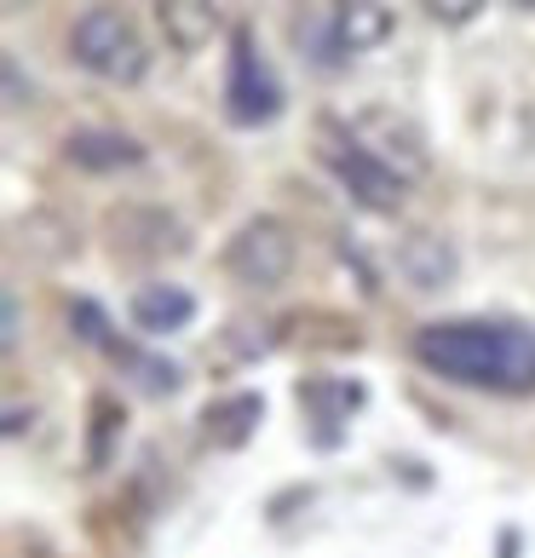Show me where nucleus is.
Masks as SVG:
<instances>
[{
    "instance_id": "obj_1",
    "label": "nucleus",
    "mask_w": 535,
    "mask_h": 558,
    "mask_svg": "<svg viewBox=\"0 0 535 558\" xmlns=\"http://www.w3.org/2000/svg\"><path fill=\"white\" fill-rule=\"evenodd\" d=\"M415 363L449 386L524 398V391H535V328L507 323V317L426 323L415 335Z\"/></svg>"
},
{
    "instance_id": "obj_2",
    "label": "nucleus",
    "mask_w": 535,
    "mask_h": 558,
    "mask_svg": "<svg viewBox=\"0 0 535 558\" xmlns=\"http://www.w3.org/2000/svg\"><path fill=\"white\" fill-rule=\"evenodd\" d=\"M317 161L340 179V191L352 196L357 208H368V214H398L403 208L409 179L392 173L375 150H368V144L352 133V121H335V116L317 121Z\"/></svg>"
},
{
    "instance_id": "obj_3",
    "label": "nucleus",
    "mask_w": 535,
    "mask_h": 558,
    "mask_svg": "<svg viewBox=\"0 0 535 558\" xmlns=\"http://www.w3.org/2000/svg\"><path fill=\"white\" fill-rule=\"evenodd\" d=\"M70 58L87 75L110 81V87H138L144 70H150V47L133 29V17L121 7H87L70 24Z\"/></svg>"
},
{
    "instance_id": "obj_4",
    "label": "nucleus",
    "mask_w": 535,
    "mask_h": 558,
    "mask_svg": "<svg viewBox=\"0 0 535 558\" xmlns=\"http://www.w3.org/2000/svg\"><path fill=\"white\" fill-rule=\"evenodd\" d=\"M294 259H300V242L271 214H254L231 242H224V271L242 288H282L288 271H294Z\"/></svg>"
},
{
    "instance_id": "obj_5",
    "label": "nucleus",
    "mask_w": 535,
    "mask_h": 558,
    "mask_svg": "<svg viewBox=\"0 0 535 558\" xmlns=\"http://www.w3.org/2000/svg\"><path fill=\"white\" fill-rule=\"evenodd\" d=\"M224 116L236 128H265V121L282 116V81L277 70L259 58L254 35L236 29L231 35V70H224Z\"/></svg>"
},
{
    "instance_id": "obj_6",
    "label": "nucleus",
    "mask_w": 535,
    "mask_h": 558,
    "mask_svg": "<svg viewBox=\"0 0 535 558\" xmlns=\"http://www.w3.org/2000/svg\"><path fill=\"white\" fill-rule=\"evenodd\" d=\"M352 133H357L392 173H403V179H421V173L431 168L426 133H421L409 116H398V110H380V105L363 110V116H352Z\"/></svg>"
},
{
    "instance_id": "obj_7",
    "label": "nucleus",
    "mask_w": 535,
    "mask_h": 558,
    "mask_svg": "<svg viewBox=\"0 0 535 558\" xmlns=\"http://www.w3.org/2000/svg\"><path fill=\"white\" fill-rule=\"evenodd\" d=\"M110 236H115V254H138V259H168V254H184V247H191L184 225L173 214H161V208H115Z\"/></svg>"
},
{
    "instance_id": "obj_8",
    "label": "nucleus",
    "mask_w": 535,
    "mask_h": 558,
    "mask_svg": "<svg viewBox=\"0 0 535 558\" xmlns=\"http://www.w3.org/2000/svg\"><path fill=\"white\" fill-rule=\"evenodd\" d=\"M392 29H398V17L386 0H335V7H328V47L345 52V58L386 47Z\"/></svg>"
},
{
    "instance_id": "obj_9",
    "label": "nucleus",
    "mask_w": 535,
    "mask_h": 558,
    "mask_svg": "<svg viewBox=\"0 0 535 558\" xmlns=\"http://www.w3.org/2000/svg\"><path fill=\"white\" fill-rule=\"evenodd\" d=\"M461 271V259H455V247H449L438 231H409L398 242V277L409 288H421V294H438V288H449Z\"/></svg>"
},
{
    "instance_id": "obj_10",
    "label": "nucleus",
    "mask_w": 535,
    "mask_h": 558,
    "mask_svg": "<svg viewBox=\"0 0 535 558\" xmlns=\"http://www.w3.org/2000/svg\"><path fill=\"white\" fill-rule=\"evenodd\" d=\"M64 156L81 173H121V168H138L144 161V144L133 133H115V128H81L64 138Z\"/></svg>"
},
{
    "instance_id": "obj_11",
    "label": "nucleus",
    "mask_w": 535,
    "mask_h": 558,
    "mask_svg": "<svg viewBox=\"0 0 535 558\" xmlns=\"http://www.w3.org/2000/svg\"><path fill=\"white\" fill-rule=\"evenodd\" d=\"M150 12H156V29L168 35V47L184 52V58H196L219 29L214 0H150Z\"/></svg>"
},
{
    "instance_id": "obj_12",
    "label": "nucleus",
    "mask_w": 535,
    "mask_h": 558,
    "mask_svg": "<svg viewBox=\"0 0 535 558\" xmlns=\"http://www.w3.org/2000/svg\"><path fill=\"white\" fill-rule=\"evenodd\" d=\"M127 312H133L138 335H179V328H191L196 300L184 294L179 282H150V288H138V294H133Z\"/></svg>"
},
{
    "instance_id": "obj_13",
    "label": "nucleus",
    "mask_w": 535,
    "mask_h": 558,
    "mask_svg": "<svg viewBox=\"0 0 535 558\" xmlns=\"http://www.w3.org/2000/svg\"><path fill=\"white\" fill-rule=\"evenodd\" d=\"M265 421V398L259 391H231V398H219L208 415H202V438L214 449H242L259 432Z\"/></svg>"
},
{
    "instance_id": "obj_14",
    "label": "nucleus",
    "mask_w": 535,
    "mask_h": 558,
    "mask_svg": "<svg viewBox=\"0 0 535 558\" xmlns=\"http://www.w3.org/2000/svg\"><path fill=\"white\" fill-rule=\"evenodd\" d=\"M17 247H29L35 259L58 265V259L75 254V231L58 214H29V219H17Z\"/></svg>"
},
{
    "instance_id": "obj_15",
    "label": "nucleus",
    "mask_w": 535,
    "mask_h": 558,
    "mask_svg": "<svg viewBox=\"0 0 535 558\" xmlns=\"http://www.w3.org/2000/svg\"><path fill=\"white\" fill-rule=\"evenodd\" d=\"M300 403L312 409L317 421H345L363 403V386H352V380H305L300 386Z\"/></svg>"
},
{
    "instance_id": "obj_16",
    "label": "nucleus",
    "mask_w": 535,
    "mask_h": 558,
    "mask_svg": "<svg viewBox=\"0 0 535 558\" xmlns=\"http://www.w3.org/2000/svg\"><path fill=\"white\" fill-rule=\"evenodd\" d=\"M70 328H75V335L87 340V345H105V351H115V335H110V317L98 312L93 300H75V305H70Z\"/></svg>"
},
{
    "instance_id": "obj_17",
    "label": "nucleus",
    "mask_w": 535,
    "mask_h": 558,
    "mask_svg": "<svg viewBox=\"0 0 535 558\" xmlns=\"http://www.w3.org/2000/svg\"><path fill=\"white\" fill-rule=\"evenodd\" d=\"M421 7H426L431 17H438V24L455 29V24H472V17H478V12L489 7V0H421Z\"/></svg>"
},
{
    "instance_id": "obj_18",
    "label": "nucleus",
    "mask_w": 535,
    "mask_h": 558,
    "mask_svg": "<svg viewBox=\"0 0 535 558\" xmlns=\"http://www.w3.org/2000/svg\"><path fill=\"white\" fill-rule=\"evenodd\" d=\"M93 421H98V438H93V466H105V432H110V421H115V403H110V398H98V403H93Z\"/></svg>"
},
{
    "instance_id": "obj_19",
    "label": "nucleus",
    "mask_w": 535,
    "mask_h": 558,
    "mask_svg": "<svg viewBox=\"0 0 535 558\" xmlns=\"http://www.w3.org/2000/svg\"><path fill=\"white\" fill-rule=\"evenodd\" d=\"M7 93H12V105H29L35 93H24V70H17V58L7 52Z\"/></svg>"
},
{
    "instance_id": "obj_20",
    "label": "nucleus",
    "mask_w": 535,
    "mask_h": 558,
    "mask_svg": "<svg viewBox=\"0 0 535 558\" xmlns=\"http://www.w3.org/2000/svg\"><path fill=\"white\" fill-rule=\"evenodd\" d=\"M17 335H24V312H17V294L7 288V351L17 345Z\"/></svg>"
},
{
    "instance_id": "obj_21",
    "label": "nucleus",
    "mask_w": 535,
    "mask_h": 558,
    "mask_svg": "<svg viewBox=\"0 0 535 558\" xmlns=\"http://www.w3.org/2000/svg\"><path fill=\"white\" fill-rule=\"evenodd\" d=\"M512 7H524V12H535V0H512Z\"/></svg>"
}]
</instances>
